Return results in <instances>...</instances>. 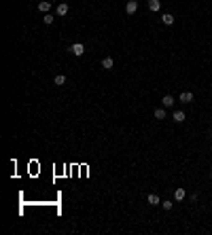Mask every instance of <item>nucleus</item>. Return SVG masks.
I'll return each instance as SVG.
<instances>
[{"mask_svg": "<svg viewBox=\"0 0 212 235\" xmlns=\"http://www.w3.org/2000/svg\"><path fill=\"white\" fill-rule=\"evenodd\" d=\"M70 51H72V55H76V57H81L83 53H85V47H83L81 43H74L70 47Z\"/></svg>", "mask_w": 212, "mask_h": 235, "instance_id": "1", "label": "nucleus"}, {"mask_svg": "<svg viewBox=\"0 0 212 235\" xmlns=\"http://www.w3.org/2000/svg\"><path fill=\"white\" fill-rule=\"evenodd\" d=\"M125 11H127V15H134V13L138 11V0H130L125 4Z\"/></svg>", "mask_w": 212, "mask_h": 235, "instance_id": "2", "label": "nucleus"}, {"mask_svg": "<svg viewBox=\"0 0 212 235\" xmlns=\"http://www.w3.org/2000/svg\"><path fill=\"white\" fill-rule=\"evenodd\" d=\"M161 21H164L165 25H172V24H174V15H170V13H165L164 17H161Z\"/></svg>", "mask_w": 212, "mask_h": 235, "instance_id": "8", "label": "nucleus"}, {"mask_svg": "<svg viewBox=\"0 0 212 235\" xmlns=\"http://www.w3.org/2000/svg\"><path fill=\"white\" fill-rule=\"evenodd\" d=\"M43 21H45V24H53V15H49V13H45V17H43Z\"/></svg>", "mask_w": 212, "mask_h": 235, "instance_id": "15", "label": "nucleus"}, {"mask_svg": "<svg viewBox=\"0 0 212 235\" xmlns=\"http://www.w3.org/2000/svg\"><path fill=\"white\" fill-rule=\"evenodd\" d=\"M185 112H182V110H176V112H174V121H176V123H182V121H185Z\"/></svg>", "mask_w": 212, "mask_h": 235, "instance_id": "10", "label": "nucleus"}, {"mask_svg": "<svg viewBox=\"0 0 212 235\" xmlns=\"http://www.w3.org/2000/svg\"><path fill=\"white\" fill-rule=\"evenodd\" d=\"M180 102H182V104L193 102V93H191V91H182V93H180Z\"/></svg>", "mask_w": 212, "mask_h": 235, "instance_id": "3", "label": "nucleus"}, {"mask_svg": "<svg viewBox=\"0 0 212 235\" xmlns=\"http://www.w3.org/2000/svg\"><path fill=\"white\" fill-rule=\"evenodd\" d=\"M38 11H43V13H49V11H51V2H49V0H43V2L38 4Z\"/></svg>", "mask_w": 212, "mask_h": 235, "instance_id": "4", "label": "nucleus"}, {"mask_svg": "<svg viewBox=\"0 0 212 235\" xmlns=\"http://www.w3.org/2000/svg\"><path fill=\"white\" fill-rule=\"evenodd\" d=\"M149 9H151V11H159V9H161V2H159V0H149Z\"/></svg>", "mask_w": 212, "mask_h": 235, "instance_id": "7", "label": "nucleus"}, {"mask_svg": "<svg viewBox=\"0 0 212 235\" xmlns=\"http://www.w3.org/2000/svg\"><path fill=\"white\" fill-rule=\"evenodd\" d=\"M55 85H58V87H62V85H66V76H64V74H58V76H55Z\"/></svg>", "mask_w": 212, "mask_h": 235, "instance_id": "13", "label": "nucleus"}, {"mask_svg": "<svg viewBox=\"0 0 212 235\" xmlns=\"http://www.w3.org/2000/svg\"><path fill=\"white\" fill-rule=\"evenodd\" d=\"M157 203H161V201H159V197H157L155 193H151V195H149V206H157Z\"/></svg>", "mask_w": 212, "mask_h": 235, "instance_id": "12", "label": "nucleus"}, {"mask_svg": "<svg viewBox=\"0 0 212 235\" xmlns=\"http://www.w3.org/2000/svg\"><path fill=\"white\" fill-rule=\"evenodd\" d=\"M161 206H164V210H172V201H161Z\"/></svg>", "mask_w": 212, "mask_h": 235, "instance_id": "16", "label": "nucleus"}, {"mask_svg": "<svg viewBox=\"0 0 212 235\" xmlns=\"http://www.w3.org/2000/svg\"><path fill=\"white\" fill-rule=\"evenodd\" d=\"M161 102H164L165 108H170V106H174V97H172V95H164V100H161Z\"/></svg>", "mask_w": 212, "mask_h": 235, "instance_id": "9", "label": "nucleus"}, {"mask_svg": "<svg viewBox=\"0 0 212 235\" xmlns=\"http://www.w3.org/2000/svg\"><path fill=\"white\" fill-rule=\"evenodd\" d=\"M155 119H165V110H164V108L155 110Z\"/></svg>", "mask_w": 212, "mask_h": 235, "instance_id": "14", "label": "nucleus"}, {"mask_svg": "<svg viewBox=\"0 0 212 235\" xmlns=\"http://www.w3.org/2000/svg\"><path fill=\"white\" fill-rule=\"evenodd\" d=\"M58 15H62V17H64V15H68V4H64V2H62V4L58 7Z\"/></svg>", "mask_w": 212, "mask_h": 235, "instance_id": "11", "label": "nucleus"}, {"mask_svg": "<svg viewBox=\"0 0 212 235\" xmlns=\"http://www.w3.org/2000/svg\"><path fill=\"white\" fill-rule=\"evenodd\" d=\"M185 195H187L185 188H176V191H174V199H176V201H182V199H185Z\"/></svg>", "mask_w": 212, "mask_h": 235, "instance_id": "6", "label": "nucleus"}, {"mask_svg": "<svg viewBox=\"0 0 212 235\" xmlns=\"http://www.w3.org/2000/svg\"><path fill=\"white\" fill-rule=\"evenodd\" d=\"M113 66H115V61H113L110 57H104V59H102V68H104V70H110Z\"/></svg>", "mask_w": 212, "mask_h": 235, "instance_id": "5", "label": "nucleus"}]
</instances>
